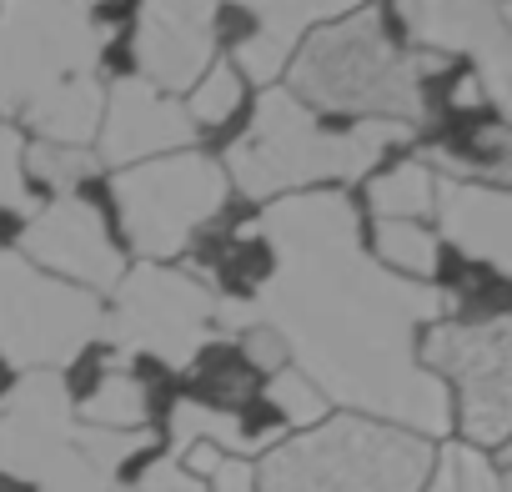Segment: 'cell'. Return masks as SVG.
I'll use <instances>...</instances> for the list:
<instances>
[{"instance_id": "1", "label": "cell", "mask_w": 512, "mask_h": 492, "mask_svg": "<svg viewBox=\"0 0 512 492\" xmlns=\"http://www.w3.org/2000/svg\"><path fill=\"white\" fill-rule=\"evenodd\" d=\"M241 236H267L277 257L267 282L241 297L251 327H267L327 402L417 437H447L452 397L417 362V327L447 317L452 292L372 262L342 191L282 196Z\"/></svg>"}, {"instance_id": "2", "label": "cell", "mask_w": 512, "mask_h": 492, "mask_svg": "<svg viewBox=\"0 0 512 492\" xmlns=\"http://www.w3.org/2000/svg\"><path fill=\"white\" fill-rule=\"evenodd\" d=\"M402 141H412V126L377 121V116L357 121L352 131H322L292 91L267 86L246 136L231 141L226 151V176L236 181L241 196L272 201L307 181H357L377 166L387 146H402Z\"/></svg>"}, {"instance_id": "3", "label": "cell", "mask_w": 512, "mask_h": 492, "mask_svg": "<svg viewBox=\"0 0 512 492\" xmlns=\"http://www.w3.org/2000/svg\"><path fill=\"white\" fill-rule=\"evenodd\" d=\"M427 477V437L347 412L277 442L256 472V492H422Z\"/></svg>"}, {"instance_id": "4", "label": "cell", "mask_w": 512, "mask_h": 492, "mask_svg": "<svg viewBox=\"0 0 512 492\" xmlns=\"http://www.w3.org/2000/svg\"><path fill=\"white\" fill-rule=\"evenodd\" d=\"M292 96L322 111H352L362 121L377 116L417 126L427 116L417 66L387 41L382 11H357L352 21L312 31V41L292 56Z\"/></svg>"}, {"instance_id": "5", "label": "cell", "mask_w": 512, "mask_h": 492, "mask_svg": "<svg viewBox=\"0 0 512 492\" xmlns=\"http://www.w3.org/2000/svg\"><path fill=\"white\" fill-rule=\"evenodd\" d=\"M111 36L81 0H0V111L21 116L51 86L96 76Z\"/></svg>"}, {"instance_id": "6", "label": "cell", "mask_w": 512, "mask_h": 492, "mask_svg": "<svg viewBox=\"0 0 512 492\" xmlns=\"http://www.w3.org/2000/svg\"><path fill=\"white\" fill-rule=\"evenodd\" d=\"M101 297L71 287L21 252H0V362L16 372H61L101 337Z\"/></svg>"}, {"instance_id": "7", "label": "cell", "mask_w": 512, "mask_h": 492, "mask_svg": "<svg viewBox=\"0 0 512 492\" xmlns=\"http://www.w3.org/2000/svg\"><path fill=\"white\" fill-rule=\"evenodd\" d=\"M101 337L121 362L156 357L171 372H186L216 342V292L191 272L141 262L116 282V307L101 317Z\"/></svg>"}, {"instance_id": "8", "label": "cell", "mask_w": 512, "mask_h": 492, "mask_svg": "<svg viewBox=\"0 0 512 492\" xmlns=\"http://www.w3.org/2000/svg\"><path fill=\"white\" fill-rule=\"evenodd\" d=\"M116 211H121V231L146 262H166L191 241V231H201L221 206H226V171L201 156V151H171V156H151L141 166H126L116 181Z\"/></svg>"}, {"instance_id": "9", "label": "cell", "mask_w": 512, "mask_h": 492, "mask_svg": "<svg viewBox=\"0 0 512 492\" xmlns=\"http://www.w3.org/2000/svg\"><path fill=\"white\" fill-rule=\"evenodd\" d=\"M76 467H96V457L61 372H21V382L0 397V477L51 487Z\"/></svg>"}, {"instance_id": "10", "label": "cell", "mask_w": 512, "mask_h": 492, "mask_svg": "<svg viewBox=\"0 0 512 492\" xmlns=\"http://www.w3.org/2000/svg\"><path fill=\"white\" fill-rule=\"evenodd\" d=\"M417 362L462 387V432L467 447H502L512 432V322H437Z\"/></svg>"}, {"instance_id": "11", "label": "cell", "mask_w": 512, "mask_h": 492, "mask_svg": "<svg viewBox=\"0 0 512 492\" xmlns=\"http://www.w3.org/2000/svg\"><path fill=\"white\" fill-rule=\"evenodd\" d=\"M397 16L422 51L472 56L482 101H492L497 116H512V41L502 6L492 0H397Z\"/></svg>"}, {"instance_id": "12", "label": "cell", "mask_w": 512, "mask_h": 492, "mask_svg": "<svg viewBox=\"0 0 512 492\" xmlns=\"http://www.w3.org/2000/svg\"><path fill=\"white\" fill-rule=\"evenodd\" d=\"M21 257L71 287H86V292H116V282L126 277L101 211L91 201H81L76 191L36 206L31 226L21 231Z\"/></svg>"}, {"instance_id": "13", "label": "cell", "mask_w": 512, "mask_h": 492, "mask_svg": "<svg viewBox=\"0 0 512 492\" xmlns=\"http://www.w3.org/2000/svg\"><path fill=\"white\" fill-rule=\"evenodd\" d=\"M216 6L221 0H146L136 21L141 81L166 91H191L216 56Z\"/></svg>"}, {"instance_id": "14", "label": "cell", "mask_w": 512, "mask_h": 492, "mask_svg": "<svg viewBox=\"0 0 512 492\" xmlns=\"http://www.w3.org/2000/svg\"><path fill=\"white\" fill-rule=\"evenodd\" d=\"M191 141H196V126H191L186 106L166 101L151 81L126 76L106 91L96 166H136V161H151L166 151H186Z\"/></svg>"}, {"instance_id": "15", "label": "cell", "mask_w": 512, "mask_h": 492, "mask_svg": "<svg viewBox=\"0 0 512 492\" xmlns=\"http://www.w3.org/2000/svg\"><path fill=\"white\" fill-rule=\"evenodd\" d=\"M432 206L442 216V236L462 257L487 262L492 272H512V196L502 186H477V181H447L437 176Z\"/></svg>"}, {"instance_id": "16", "label": "cell", "mask_w": 512, "mask_h": 492, "mask_svg": "<svg viewBox=\"0 0 512 492\" xmlns=\"http://www.w3.org/2000/svg\"><path fill=\"white\" fill-rule=\"evenodd\" d=\"M246 16H256V31L236 41L231 61L241 66L246 81L272 86L282 76V66L292 61L302 31L312 21H332V16H352L367 0H236Z\"/></svg>"}, {"instance_id": "17", "label": "cell", "mask_w": 512, "mask_h": 492, "mask_svg": "<svg viewBox=\"0 0 512 492\" xmlns=\"http://www.w3.org/2000/svg\"><path fill=\"white\" fill-rule=\"evenodd\" d=\"M101 111H106V86L96 76H76V81H61L46 96H36L21 116L51 146H86L101 131Z\"/></svg>"}, {"instance_id": "18", "label": "cell", "mask_w": 512, "mask_h": 492, "mask_svg": "<svg viewBox=\"0 0 512 492\" xmlns=\"http://www.w3.org/2000/svg\"><path fill=\"white\" fill-rule=\"evenodd\" d=\"M186 447H216L226 457H241V452L277 447V427L272 432H246V422L236 412L196 402V397H181L171 407V457H181Z\"/></svg>"}, {"instance_id": "19", "label": "cell", "mask_w": 512, "mask_h": 492, "mask_svg": "<svg viewBox=\"0 0 512 492\" xmlns=\"http://www.w3.org/2000/svg\"><path fill=\"white\" fill-rule=\"evenodd\" d=\"M76 422H86V427H111V432H136V427H146V387L126 372L121 357L106 362L101 382H96L91 397L76 407Z\"/></svg>"}, {"instance_id": "20", "label": "cell", "mask_w": 512, "mask_h": 492, "mask_svg": "<svg viewBox=\"0 0 512 492\" xmlns=\"http://www.w3.org/2000/svg\"><path fill=\"white\" fill-rule=\"evenodd\" d=\"M432 191H437V176L432 166L422 161H402L392 171H382L372 186H367V201L382 221H412V216H427L432 211Z\"/></svg>"}, {"instance_id": "21", "label": "cell", "mask_w": 512, "mask_h": 492, "mask_svg": "<svg viewBox=\"0 0 512 492\" xmlns=\"http://www.w3.org/2000/svg\"><path fill=\"white\" fill-rule=\"evenodd\" d=\"M377 257L387 272L407 277V282H422L437 272L442 252H437V236L422 231L417 221H377Z\"/></svg>"}, {"instance_id": "22", "label": "cell", "mask_w": 512, "mask_h": 492, "mask_svg": "<svg viewBox=\"0 0 512 492\" xmlns=\"http://www.w3.org/2000/svg\"><path fill=\"white\" fill-rule=\"evenodd\" d=\"M21 166H26L36 181H46L51 191L71 196L76 181H86V176L96 171V151H86V146H51V141H36V146L21 156Z\"/></svg>"}, {"instance_id": "23", "label": "cell", "mask_w": 512, "mask_h": 492, "mask_svg": "<svg viewBox=\"0 0 512 492\" xmlns=\"http://www.w3.org/2000/svg\"><path fill=\"white\" fill-rule=\"evenodd\" d=\"M267 402H272L292 427H317V422H327V397H322L297 367L272 372V382H267Z\"/></svg>"}, {"instance_id": "24", "label": "cell", "mask_w": 512, "mask_h": 492, "mask_svg": "<svg viewBox=\"0 0 512 492\" xmlns=\"http://www.w3.org/2000/svg\"><path fill=\"white\" fill-rule=\"evenodd\" d=\"M236 101H241V81H236V71L211 61L206 76L191 86V106H186V116H191V126H221V121L236 111Z\"/></svg>"}, {"instance_id": "25", "label": "cell", "mask_w": 512, "mask_h": 492, "mask_svg": "<svg viewBox=\"0 0 512 492\" xmlns=\"http://www.w3.org/2000/svg\"><path fill=\"white\" fill-rule=\"evenodd\" d=\"M26 141L16 126H0V211H21V216H36V201H31V186H26Z\"/></svg>"}, {"instance_id": "26", "label": "cell", "mask_w": 512, "mask_h": 492, "mask_svg": "<svg viewBox=\"0 0 512 492\" xmlns=\"http://www.w3.org/2000/svg\"><path fill=\"white\" fill-rule=\"evenodd\" d=\"M447 462H452V487L457 492H502V472L477 447H452Z\"/></svg>"}, {"instance_id": "27", "label": "cell", "mask_w": 512, "mask_h": 492, "mask_svg": "<svg viewBox=\"0 0 512 492\" xmlns=\"http://www.w3.org/2000/svg\"><path fill=\"white\" fill-rule=\"evenodd\" d=\"M131 492H206V482H201V477H191V472L166 452V457L146 462V472L131 482Z\"/></svg>"}, {"instance_id": "28", "label": "cell", "mask_w": 512, "mask_h": 492, "mask_svg": "<svg viewBox=\"0 0 512 492\" xmlns=\"http://www.w3.org/2000/svg\"><path fill=\"white\" fill-rule=\"evenodd\" d=\"M241 352H246L251 367H262V372H282V367H287V347H282L267 327H246V332H241Z\"/></svg>"}, {"instance_id": "29", "label": "cell", "mask_w": 512, "mask_h": 492, "mask_svg": "<svg viewBox=\"0 0 512 492\" xmlns=\"http://www.w3.org/2000/svg\"><path fill=\"white\" fill-rule=\"evenodd\" d=\"M206 492H256V467L241 457H221L211 467V487Z\"/></svg>"}, {"instance_id": "30", "label": "cell", "mask_w": 512, "mask_h": 492, "mask_svg": "<svg viewBox=\"0 0 512 492\" xmlns=\"http://www.w3.org/2000/svg\"><path fill=\"white\" fill-rule=\"evenodd\" d=\"M36 492H121V482H116V477H106L101 467H76V472H66L61 482L36 487Z\"/></svg>"}, {"instance_id": "31", "label": "cell", "mask_w": 512, "mask_h": 492, "mask_svg": "<svg viewBox=\"0 0 512 492\" xmlns=\"http://www.w3.org/2000/svg\"><path fill=\"white\" fill-rule=\"evenodd\" d=\"M452 106H482V86H477V76L457 81V91H452Z\"/></svg>"}, {"instance_id": "32", "label": "cell", "mask_w": 512, "mask_h": 492, "mask_svg": "<svg viewBox=\"0 0 512 492\" xmlns=\"http://www.w3.org/2000/svg\"><path fill=\"white\" fill-rule=\"evenodd\" d=\"M422 492H457V487H452V462H442V467L432 472V482H422Z\"/></svg>"}, {"instance_id": "33", "label": "cell", "mask_w": 512, "mask_h": 492, "mask_svg": "<svg viewBox=\"0 0 512 492\" xmlns=\"http://www.w3.org/2000/svg\"><path fill=\"white\" fill-rule=\"evenodd\" d=\"M81 6H86V11H91V6H106V0H81Z\"/></svg>"}, {"instance_id": "34", "label": "cell", "mask_w": 512, "mask_h": 492, "mask_svg": "<svg viewBox=\"0 0 512 492\" xmlns=\"http://www.w3.org/2000/svg\"><path fill=\"white\" fill-rule=\"evenodd\" d=\"M492 6H502V0H492Z\"/></svg>"}]
</instances>
